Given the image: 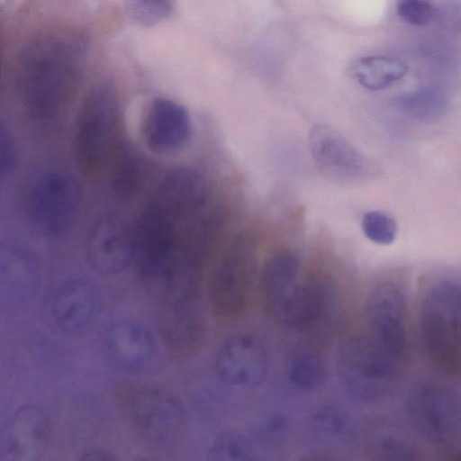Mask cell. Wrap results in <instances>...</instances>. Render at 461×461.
Listing matches in <instances>:
<instances>
[{
  "label": "cell",
  "instance_id": "cell-1",
  "mask_svg": "<svg viewBox=\"0 0 461 461\" xmlns=\"http://www.w3.org/2000/svg\"><path fill=\"white\" fill-rule=\"evenodd\" d=\"M87 57L79 32H45L29 41L15 59L14 84L24 113L38 120L53 118L68 104Z\"/></svg>",
  "mask_w": 461,
  "mask_h": 461
},
{
  "label": "cell",
  "instance_id": "cell-2",
  "mask_svg": "<svg viewBox=\"0 0 461 461\" xmlns=\"http://www.w3.org/2000/svg\"><path fill=\"white\" fill-rule=\"evenodd\" d=\"M118 96L108 84L95 86L86 96L77 119L74 158L86 176H97L111 168L124 147Z\"/></svg>",
  "mask_w": 461,
  "mask_h": 461
},
{
  "label": "cell",
  "instance_id": "cell-3",
  "mask_svg": "<svg viewBox=\"0 0 461 461\" xmlns=\"http://www.w3.org/2000/svg\"><path fill=\"white\" fill-rule=\"evenodd\" d=\"M426 355L441 373L461 374V278H447L428 291L420 310Z\"/></svg>",
  "mask_w": 461,
  "mask_h": 461
},
{
  "label": "cell",
  "instance_id": "cell-4",
  "mask_svg": "<svg viewBox=\"0 0 461 461\" xmlns=\"http://www.w3.org/2000/svg\"><path fill=\"white\" fill-rule=\"evenodd\" d=\"M369 337H351L340 346L338 373L346 390L364 402L386 398L397 381V365Z\"/></svg>",
  "mask_w": 461,
  "mask_h": 461
},
{
  "label": "cell",
  "instance_id": "cell-5",
  "mask_svg": "<svg viewBox=\"0 0 461 461\" xmlns=\"http://www.w3.org/2000/svg\"><path fill=\"white\" fill-rule=\"evenodd\" d=\"M124 409L135 431L151 447H170L184 432L185 408L180 399L166 388H133L126 393Z\"/></svg>",
  "mask_w": 461,
  "mask_h": 461
},
{
  "label": "cell",
  "instance_id": "cell-6",
  "mask_svg": "<svg viewBox=\"0 0 461 461\" xmlns=\"http://www.w3.org/2000/svg\"><path fill=\"white\" fill-rule=\"evenodd\" d=\"M257 266L255 243L248 235L235 239L221 255L208 286L213 312L225 318L245 310L251 295Z\"/></svg>",
  "mask_w": 461,
  "mask_h": 461
},
{
  "label": "cell",
  "instance_id": "cell-7",
  "mask_svg": "<svg viewBox=\"0 0 461 461\" xmlns=\"http://www.w3.org/2000/svg\"><path fill=\"white\" fill-rule=\"evenodd\" d=\"M81 202L82 190L76 178L67 173H50L31 187L25 200V213L38 233L57 236L74 222Z\"/></svg>",
  "mask_w": 461,
  "mask_h": 461
},
{
  "label": "cell",
  "instance_id": "cell-8",
  "mask_svg": "<svg viewBox=\"0 0 461 461\" xmlns=\"http://www.w3.org/2000/svg\"><path fill=\"white\" fill-rule=\"evenodd\" d=\"M405 411L414 430L433 444L447 445L458 436V404L444 387L429 383L413 385L406 396Z\"/></svg>",
  "mask_w": 461,
  "mask_h": 461
},
{
  "label": "cell",
  "instance_id": "cell-9",
  "mask_svg": "<svg viewBox=\"0 0 461 461\" xmlns=\"http://www.w3.org/2000/svg\"><path fill=\"white\" fill-rule=\"evenodd\" d=\"M308 280L294 250H280L266 263L261 277L263 300L270 315L280 324L293 329Z\"/></svg>",
  "mask_w": 461,
  "mask_h": 461
},
{
  "label": "cell",
  "instance_id": "cell-10",
  "mask_svg": "<svg viewBox=\"0 0 461 461\" xmlns=\"http://www.w3.org/2000/svg\"><path fill=\"white\" fill-rule=\"evenodd\" d=\"M309 147L317 168L333 182L358 184L376 174L374 162L331 126L314 125L309 133Z\"/></svg>",
  "mask_w": 461,
  "mask_h": 461
},
{
  "label": "cell",
  "instance_id": "cell-11",
  "mask_svg": "<svg viewBox=\"0 0 461 461\" xmlns=\"http://www.w3.org/2000/svg\"><path fill=\"white\" fill-rule=\"evenodd\" d=\"M406 301L394 284L384 283L368 296L366 316L369 338L396 362L409 354Z\"/></svg>",
  "mask_w": 461,
  "mask_h": 461
},
{
  "label": "cell",
  "instance_id": "cell-12",
  "mask_svg": "<svg viewBox=\"0 0 461 461\" xmlns=\"http://www.w3.org/2000/svg\"><path fill=\"white\" fill-rule=\"evenodd\" d=\"M159 330L169 356L186 360L202 348L206 334L203 294L160 304Z\"/></svg>",
  "mask_w": 461,
  "mask_h": 461
},
{
  "label": "cell",
  "instance_id": "cell-13",
  "mask_svg": "<svg viewBox=\"0 0 461 461\" xmlns=\"http://www.w3.org/2000/svg\"><path fill=\"white\" fill-rule=\"evenodd\" d=\"M85 248L95 271L104 275L120 273L134 260V227L118 215L100 216L87 232Z\"/></svg>",
  "mask_w": 461,
  "mask_h": 461
},
{
  "label": "cell",
  "instance_id": "cell-14",
  "mask_svg": "<svg viewBox=\"0 0 461 461\" xmlns=\"http://www.w3.org/2000/svg\"><path fill=\"white\" fill-rule=\"evenodd\" d=\"M215 368L220 379L237 389H253L266 379L268 357L262 341L249 333L227 339L216 356Z\"/></svg>",
  "mask_w": 461,
  "mask_h": 461
},
{
  "label": "cell",
  "instance_id": "cell-15",
  "mask_svg": "<svg viewBox=\"0 0 461 461\" xmlns=\"http://www.w3.org/2000/svg\"><path fill=\"white\" fill-rule=\"evenodd\" d=\"M50 438V423L42 409L24 405L6 420L0 437L2 461H36L45 454Z\"/></svg>",
  "mask_w": 461,
  "mask_h": 461
},
{
  "label": "cell",
  "instance_id": "cell-16",
  "mask_svg": "<svg viewBox=\"0 0 461 461\" xmlns=\"http://www.w3.org/2000/svg\"><path fill=\"white\" fill-rule=\"evenodd\" d=\"M99 296L94 285L72 279L58 285L48 298L47 318L57 330L68 335L88 330L99 312Z\"/></svg>",
  "mask_w": 461,
  "mask_h": 461
},
{
  "label": "cell",
  "instance_id": "cell-17",
  "mask_svg": "<svg viewBox=\"0 0 461 461\" xmlns=\"http://www.w3.org/2000/svg\"><path fill=\"white\" fill-rule=\"evenodd\" d=\"M105 348L113 366L133 375L146 372L157 353L150 332L142 325L129 321H117L107 330Z\"/></svg>",
  "mask_w": 461,
  "mask_h": 461
},
{
  "label": "cell",
  "instance_id": "cell-18",
  "mask_svg": "<svg viewBox=\"0 0 461 461\" xmlns=\"http://www.w3.org/2000/svg\"><path fill=\"white\" fill-rule=\"evenodd\" d=\"M142 133L147 146L154 152H173L183 147L189 139V115L179 104L166 98H157L147 109Z\"/></svg>",
  "mask_w": 461,
  "mask_h": 461
},
{
  "label": "cell",
  "instance_id": "cell-19",
  "mask_svg": "<svg viewBox=\"0 0 461 461\" xmlns=\"http://www.w3.org/2000/svg\"><path fill=\"white\" fill-rule=\"evenodd\" d=\"M205 197L203 177L195 170L180 167L161 179L149 204L177 221L197 211Z\"/></svg>",
  "mask_w": 461,
  "mask_h": 461
},
{
  "label": "cell",
  "instance_id": "cell-20",
  "mask_svg": "<svg viewBox=\"0 0 461 461\" xmlns=\"http://www.w3.org/2000/svg\"><path fill=\"white\" fill-rule=\"evenodd\" d=\"M396 109L406 117L421 122H433L444 118L451 102L445 90L424 86L400 95L394 100Z\"/></svg>",
  "mask_w": 461,
  "mask_h": 461
},
{
  "label": "cell",
  "instance_id": "cell-21",
  "mask_svg": "<svg viewBox=\"0 0 461 461\" xmlns=\"http://www.w3.org/2000/svg\"><path fill=\"white\" fill-rule=\"evenodd\" d=\"M406 63L397 58L373 55L358 59L352 67V75L364 88L377 91L387 88L407 73Z\"/></svg>",
  "mask_w": 461,
  "mask_h": 461
},
{
  "label": "cell",
  "instance_id": "cell-22",
  "mask_svg": "<svg viewBox=\"0 0 461 461\" xmlns=\"http://www.w3.org/2000/svg\"><path fill=\"white\" fill-rule=\"evenodd\" d=\"M36 275L28 258L17 252H8L1 259V297L7 302H21L35 287Z\"/></svg>",
  "mask_w": 461,
  "mask_h": 461
},
{
  "label": "cell",
  "instance_id": "cell-23",
  "mask_svg": "<svg viewBox=\"0 0 461 461\" xmlns=\"http://www.w3.org/2000/svg\"><path fill=\"white\" fill-rule=\"evenodd\" d=\"M112 186L122 198L133 197L140 189L143 180L141 160L132 149L123 147L111 168Z\"/></svg>",
  "mask_w": 461,
  "mask_h": 461
},
{
  "label": "cell",
  "instance_id": "cell-24",
  "mask_svg": "<svg viewBox=\"0 0 461 461\" xmlns=\"http://www.w3.org/2000/svg\"><path fill=\"white\" fill-rule=\"evenodd\" d=\"M326 368L321 357L312 352H301L294 357L288 367V380L300 391L318 389L325 382Z\"/></svg>",
  "mask_w": 461,
  "mask_h": 461
},
{
  "label": "cell",
  "instance_id": "cell-25",
  "mask_svg": "<svg viewBox=\"0 0 461 461\" xmlns=\"http://www.w3.org/2000/svg\"><path fill=\"white\" fill-rule=\"evenodd\" d=\"M317 439L330 443L349 444L354 438V428L349 418L335 408H325L317 411L312 422Z\"/></svg>",
  "mask_w": 461,
  "mask_h": 461
},
{
  "label": "cell",
  "instance_id": "cell-26",
  "mask_svg": "<svg viewBox=\"0 0 461 461\" xmlns=\"http://www.w3.org/2000/svg\"><path fill=\"white\" fill-rule=\"evenodd\" d=\"M208 456L212 460H248L253 458V447L242 435L226 432L214 439Z\"/></svg>",
  "mask_w": 461,
  "mask_h": 461
},
{
  "label": "cell",
  "instance_id": "cell-27",
  "mask_svg": "<svg viewBox=\"0 0 461 461\" xmlns=\"http://www.w3.org/2000/svg\"><path fill=\"white\" fill-rule=\"evenodd\" d=\"M361 228L366 238L378 245L393 243L398 232L395 220L378 210L368 211L363 215Z\"/></svg>",
  "mask_w": 461,
  "mask_h": 461
},
{
  "label": "cell",
  "instance_id": "cell-28",
  "mask_svg": "<svg viewBox=\"0 0 461 461\" xmlns=\"http://www.w3.org/2000/svg\"><path fill=\"white\" fill-rule=\"evenodd\" d=\"M174 9V0H129L131 18L137 24L150 27L166 20Z\"/></svg>",
  "mask_w": 461,
  "mask_h": 461
},
{
  "label": "cell",
  "instance_id": "cell-29",
  "mask_svg": "<svg viewBox=\"0 0 461 461\" xmlns=\"http://www.w3.org/2000/svg\"><path fill=\"white\" fill-rule=\"evenodd\" d=\"M373 452L383 460H414L417 458L415 447L403 437L397 434H384L374 442Z\"/></svg>",
  "mask_w": 461,
  "mask_h": 461
},
{
  "label": "cell",
  "instance_id": "cell-30",
  "mask_svg": "<svg viewBox=\"0 0 461 461\" xmlns=\"http://www.w3.org/2000/svg\"><path fill=\"white\" fill-rule=\"evenodd\" d=\"M395 11L402 21L415 26L427 24L433 16L429 0H395Z\"/></svg>",
  "mask_w": 461,
  "mask_h": 461
},
{
  "label": "cell",
  "instance_id": "cell-31",
  "mask_svg": "<svg viewBox=\"0 0 461 461\" xmlns=\"http://www.w3.org/2000/svg\"><path fill=\"white\" fill-rule=\"evenodd\" d=\"M1 151L0 168L1 174H9L15 160V149L10 132L2 125L1 127Z\"/></svg>",
  "mask_w": 461,
  "mask_h": 461
},
{
  "label": "cell",
  "instance_id": "cell-32",
  "mask_svg": "<svg viewBox=\"0 0 461 461\" xmlns=\"http://www.w3.org/2000/svg\"><path fill=\"white\" fill-rule=\"evenodd\" d=\"M82 460H113L115 456L109 451L100 448H94L85 452Z\"/></svg>",
  "mask_w": 461,
  "mask_h": 461
}]
</instances>
